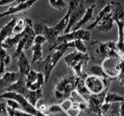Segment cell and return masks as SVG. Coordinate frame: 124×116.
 <instances>
[{
	"label": "cell",
	"instance_id": "obj_1",
	"mask_svg": "<svg viewBox=\"0 0 124 116\" xmlns=\"http://www.w3.org/2000/svg\"><path fill=\"white\" fill-rule=\"evenodd\" d=\"M71 48H75L74 42H70L67 43H60L53 47L51 50H54V52L53 54L48 55L45 59V64L44 67V75L45 83H47L50 77L52 72L53 71L55 66L63 57L64 54Z\"/></svg>",
	"mask_w": 124,
	"mask_h": 116
},
{
	"label": "cell",
	"instance_id": "obj_2",
	"mask_svg": "<svg viewBox=\"0 0 124 116\" xmlns=\"http://www.w3.org/2000/svg\"><path fill=\"white\" fill-rule=\"evenodd\" d=\"M88 54L87 53H81L74 51L69 53L64 58L67 65L73 70L77 77H86V74L83 72V67L85 66L89 61Z\"/></svg>",
	"mask_w": 124,
	"mask_h": 116
},
{
	"label": "cell",
	"instance_id": "obj_3",
	"mask_svg": "<svg viewBox=\"0 0 124 116\" xmlns=\"http://www.w3.org/2000/svg\"><path fill=\"white\" fill-rule=\"evenodd\" d=\"M77 81L78 77L75 75L61 79L54 87V98L57 100H65L70 97L71 93L75 90Z\"/></svg>",
	"mask_w": 124,
	"mask_h": 116
},
{
	"label": "cell",
	"instance_id": "obj_4",
	"mask_svg": "<svg viewBox=\"0 0 124 116\" xmlns=\"http://www.w3.org/2000/svg\"><path fill=\"white\" fill-rule=\"evenodd\" d=\"M0 99H12L16 100L20 105L22 110L32 116H47L38 110L36 107L32 105L24 96L20 94L14 92H4L0 95Z\"/></svg>",
	"mask_w": 124,
	"mask_h": 116
},
{
	"label": "cell",
	"instance_id": "obj_5",
	"mask_svg": "<svg viewBox=\"0 0 124 116\" xmlns=\"http://www.w3.org/2000/svg\"><path fill=\"white\" fill-rule=\"evenodd\" d=\"M90 38V32L88 30L80 29L75 31H71L69 33L64 34L62 35H59L56 42L53 45L50 47V50L54 46L60 44V43H67L72 42L77 39H81L83 41H88Z\"/></svg>",
	"mask_w": 124,
	"mask_h": 116
},
{
	"label": "cell",
	"instance_id": "obj_6",
	"mask_svg": "<svg viewBox=\"0 0 124 116\" xmlns=\"http://www.w3.org/2000/svg\"><path fill=\"white\" fill-rule=\"evenodd\" d=\"M85 85L88 89L90 95H98L103 93L106 89H108L103 80L95 75H88L84 80Z\"/></svg>",
	"mask_w": 124,
	"mask_h": 116
},
{
	"label": "cell",
	"instance_id": "obj_7",
	"mask_svg": "<svg viewBox=\"0 0 124 116\" xmlns=\"http://www.w3.org/2000/svg\"><path fill=\"white\" fill-rule=\"evenodd\" d=\"M107 90L106 89L103 93L98 95H90L88 103V109L90 112L97 113L98 116L101 115V108L103 104L105 102L106 96L107 95Z\"/></svg>",
	"mask_w": 124,
	"mask_h": 116
},
{
	"label": "cell",
	"instance_id": "obj_8",
	"mask_svg": "<svg viewBox=\"0 0 124 116\" xmlns=\"http://www.w3.org/2000/svg\"><path fill=\"white\" fill-rule=\"evenodd\" d=\"M86 9H87V7H85V1H83L75 9L72 11L68 27L64 31L65 34L69 33L70 32H71L72 28L80 20L82 17H83V15H85L86 12Z\"/></svg>",
	"mask_w": 124,
	"mask_h": 116
},
{
	"label": "cell",
	"instance_id": "obj_9",
	"mask_svg": "<svg viewBox=\"0 0 124 116\" xmlns=\"http://www.w3.org/2000/svg\"><path fill=\"white\" fill-rule=\"evenodd\" d=\"M37 1L38 0H27V1H23V2H20L17 5L12 7L9 8L6 12L1 13L0 14V19L4 17H7V16L24 12L27 11L28 9H30Z\"/></svg>",
	"mask_w": 124,
	"mask_h": 116
},
{
	"label": "cell",
	"instance_id": "obj_10",
	"mask_svg": "<svg viewBox=\"0 0 124 116\" xmlns=\"http://www.w3.org/2000/svg\"><path fill=\"white\" fill-rule=\"evenodd\" d=\"M45 42H47V40L42 35H36L35 40H34V45L32 47V63L41 61L42 60V45Z\"/></svg>",
	"mask_w": 124,
	"mask_h": 116
},
{
	"label": "cell",
	"instance_id": "obj_11",
	"mask_svg": "<svg viewBox=\"0 0 124 116\" xmlns=\"http://www.w3.org/2000/svg\"><path fill=\"white\" fill-rule=\"evenodd\" d=\"M28 91L29 90L27 89L25 83V76L22 75L17 82L7 87L5 92H14L26 97Z\"/></svg>",
	"mask_w": 124,
	"mask_h": 116
},
{
	"label": "cell",
	"instance_id": "obj_12",
	"mask_svg": "<svg viewBox=\"0 0 124 116\" xmlns=\"http://www.w3.org/2000/svg\"><path fill=\"white\" fill-rule=\"evenodd\" d=\"M114 20L112 17L111 12L107 14L96 25L95 28L102 32H109L112 30L114 25Z\"/></svg>",
	"mask_w": 124,
	"mask_h": 116
},
{
	"label": "cell",
	"instance_id": "obj_13",
	"mask_svg": "<svg viewBox=\"0 0 124 116\" xmlns=\"http://www.w3.org/2000/svg\"><path fill=\"white\" fill-rule=\"evenodd\" d=\"M115 22L118 30V39L116 42V46L121 57H122L124 56V19L116 20Z\"/></svg>",
	"mask_w": 124,
	"mask_h": 116
},
{
	"label": "cell",
	"instance_id": "obj_14",
	"mask_svg": "<svg viewBox=\"0 0 124 116\" xmlns=\"http://www.w3.org/2000/svg\"><path fill=\"white\" fill-rule=\"evenodd\" d=\"M17 18H13L0 30V46L5 39L13 35V29L17 22Z\"/></svg>",
	"mask_w": 124,
	"mask_h": 116
},
{
	"label": "cell",
	"instance_id": "obj_15",
	"mask_svg": "<svg viewBox=\"0 0 124 116\" xmlns=\"http://www.w3.org/2000/svg\"><path fill=\"white\" fill-rule=\"evenodd\" d=\"M17 65L19 67V72L23 76L27 75L30 71L31 70L30 62L24 51L20 54V55L18 57Z\"/></svg>",
	"mask_w": 124,
	"mask_h": 116
},
{
	"label": "cell",
	"instance_id": "obj_16",
	"mask_svg": "<svg viewBox=\"0 0 124 116\" xmlns=\"http://www.w3.org/2000/svg\"><path fill=\"white\" fill-rule=\"evenodd\" d=\"M24 34H25V31L24 30L22 33L18 34H15V35H12V37H8L7 39H5L4 41V42L1 45L0 47L4 48V50H6L7 51L10 50L14 46L17 45V44L19 42L21 39L24 37Z\"/></svg>",
	"mask_w": 124,
	"mask_h": 116
},
{
	"label": "cell",
	"instance_id": "obj_17",
	"mask_svg": "<svg viewBox=\"0 0 124 116\" xmlns=\"http://www.w3.org/2000/svg\"><path fill=\"white\" fill-rule=\"evenodd\" d=\"M22 75L18 72H6L4 75L0 78V85H7V87L15 82L20 78Z\"/></svg>",
	"mask_w": 124,
	"mask_h": 116
},
{
	"label": "cell",
	"instance_id": "obj_18",
	"mask_svg": "<svg viewBox=\"0 0 124 116\" xmlns=\"http://www.w3.org/2000/svg\"><path fill=\"white\" fill-rule=\"evenodd\" d=\"M42 35L46 39L47 42L53 45L59 36V33L54 29V27H50L45 24Z\"/></svg>",
	"mask_w": 124,
	"mask_h": 116
},
{
	"label": "cell",
	"instance_id": "obj_19",
	"mask_svg": "<svg viewBox=\"0 0 124 116\" xmlns=\"http://www.w3.org/2000/svg\"><path fill=\"white\" fill-rule=\"evenodd\" d=\"M111 9H112V5H111V3L110 2H108V3H107L101 9V10L100 11V12L98 13V16L97 17L95 18V21L92 23V24H90V25H89L88 27H87V30H93V29H94V28H95V27H96V25H97V24L103 18V17H105L106 15L107 14H108V13H110V12H111Z\"/></svg>",
	"mask_w": 124,
	"mask_h": 116
},
{
	"label": "cell",
	"instance_id": "obj_20",
	"mask_svg": "<svg viewBox=\"0 0 124 116\" xmlns=\"http://www.w3.org/2000/svg\"><path fill=\"white\" fill-rule=\"evenodd\" d=\"M96 7L95 5L94 6H92L90 7L87 8L86 9V12L85 13V15H83V17L80 19V20L72 28L71 31H75V30H80V27L82 26H83L84 24H85L88 21H90L92 18H93V11H94V9Z\"/></svg>",
	"mask_w": 124,
	"mask_h": 116
},
{
	"label": "cell",
	"instance_id": "obj_21",
	"mask_svg": "<svg viewBox=\"0 0 124 116\" xmlns=\"http://www.w3.org/2000/svg\"><path fill=\"white\" fill-rule=\"evenodd\" d=\"M71 12H72V10L70 8H68L67 13L65 15V16L62 17V19H61V20H60L58 22V23H57V24H55L53 27L54 29L59 34L62 31H65L66 27H68Z\"/></svg>",
	"mask_w": 124,
	"mask_h": 116
},
{
	"label": "cell",
	"instance_id": "obj_22",
	"mask_svg": "<svg viewBox=\"0 0 124 116\" xmlns=\"http://www.w3.org/2000/svg\"><path fill=\"white\" fill-rule=\"evenodd\" d=\"M42 92V89H40V90H36V91L29 90L28 93H27V96L25 98L32 105H34L35 107L36 104L38 102V100L41 99Z\"/></svg>",
	"mask_w": 124,
	"mask_h": 116
},
{
	"label": "cell",
	"instance_id": "obj_23",
	"mask_svg": "<svg viewBox=\"0 0 124 116\" xmlns=\"http://www.w3.org/2000/svg\"><path fill=\"white\" fill-rule=\"evenodd\" d=\"M124 102V96H121L117 93H107L105 99V102L106 103H118Z\"/></svg>",
	"mask_w": 124,
	"mask_h": 116
},
{
	"label": "cell",
	"instance_id": "obj_24",
	"mask_svg": "<svg viewBox=\"0 0 124 116\" xmlns=\"http://www.w3.org/2000/svg\"><path fill=\"white\" fill-rule=\"evenodd\" d=\"M90 72L92 73V75H95L98 77H101L102 79H106L110 77H108L106 75V73L105 72L104 70L103 69L102 66L100 65H94L90 68Z\"/></svg>",
	"mask_w": 124,
	"mask_h": 116
},
{
	"label": "cell",
	"instance_id": "obj_25",
	"mask_svg": "<svg viewBox=\"0 0 124 116\" xmlns=\"http://www.w3.org/2000/svg\"><path fill=\"white\" fill-rule=\"evenodd\" d=\"M26 27V19L19 18L17 19L16 24L13 29V35L22 33Z\"/></svg>",
	"mask_w": 124,
	"mask_h": 116
},
{
	"label": "cell",
	"instance_id": "obj_26",
	"mask_svg": "<svg viewBox=\"0 0 124 116\" xmlns=\"http://www.w3.org/2000/svg\"><path fill=\"white\" fill-rule=\"evenodd\" d=\"M7 51L0 47V78L4 75L6 67L4 64V60L7 54Z\"/></svg>",
	"mask_w": 124,
	"mask_h": 116
},
{
	"label": "cell",
	"instance_id": "obj_27",
	"mask_svg": "<svg viewBox=\"0 0 124 116\" xmlns=\"http://www.w3.org/2000/svg\"><path fill=\"white\" fill-rule=\"evenodd\" d=\"M37 73L38 72H37L36 71L31 69L28 75L25 76V83H26V86L27 89H29V87H30L32 84L36 82L37 78Z\"/></svg>",
	"mask_w": 124,
	"mask_h": 116
},
{
	"label": "cell",
	"instance_id": "obj_28",
	"mask_svg": "<svg viewBox=\"0 0 124 116\" xmlns=\"http://www.w3.org/2000/svg\"><path fill=\"white\" fill-rule=\"evenodd\" d=\"M49 3L52 7L57 10H62L67 7L65 0H49Z\"/></svg>",
	"mask_w": 124,
	"mask_h": 116
},
{
	"label": "cell",
	"instance_id": "obj_29",
	"mask_svg": "<svg viewBox=\"0 0 124 116\" xmlns=\"http://www.w3.org/2000/svg\"><path fill=\"white\" fill-rule=\"evenodd\" d=\"M62 112H63V110L61 108V107L60 106V105L53 104V105H51L47 107V110L45 114V115H47V114L53 115V114H57V113H60Z\"/></svg>",
	"mask_w": 124,
	"mask_h": 116
},
{
	"label": "cell",
	"instance_id": "obj_30",
	"mask_svg": "<svg viewBox=\"0 0 124 116\" xmlns=\"http://www.w3.org/2000/svg\"><path fill=\"white\" fill-rule=\"evenodd\" d=\"M7 115L8 116H32L22 110H15L9 107H7Z\"/></svg>",
	"mask_w": 124,
	"mask_h": 116
},
{
	"label": "cell",
	"instance_id": "obj_31",
	"mask_svg": "<svg viewBox=\"0 0 124 116\" xmlns=\"http://www.w3.org/2000/svg\"><path fill=\"white\" fill-rule=\"evenodd\" d=\"M74 45H75V49L76 51L81 52V53H86L87 52V48L85 45L83 43V41L81 39H77L73 41Z\"/></svg>",
	"mask_w": 124,
	"mask_h": 116
},
{
	"label": "cell",
	"instance_id": "obj_32",
	"mask_svg": "<svg viewBox=\"0 0 124 116\" xmlns=\"http://www.w3.org/2000/svg\"><path fill=\"white\" fill-rule=\"evenodd\" d=\"M72 105H73V101L70 98H67V99L63 100V101L60 104V106L62 109L63 112L67 113L72 107Z\"/></svg>",
	"mask_w": 124,
	"mask_h": 116
},
{
	"label": "cell",
	"instance_id": "obj_33",
	"mask_svg": "<svg viewBox=\"0 0 124 116\" xmlns=\"http://www.w3.org/2000/svg\"><path fill=\"white\" fill-rule=\"evenodd\" d=\"M6 103L7 107L12 108V109H15V110H22L20 105L19 104V102H17L16 100L12 99H7L6 100Z\"/></svg>",
	"mask_w": 124,
	"mask_h": 116
},
{
	"label": "cell",
	"instance_id": "obj_34",
	"mask_svg": "<svg viewBox=\"0 0 124 116\" xmlns=\"http://www.w3.org/2000/svg\"><path fill=\"white\" fill-rule=\"evenodd\" d=\"M35 107L38 110H39L41 113L45 114L46 113L47 110V107L48 106L46 105V103L42 100L39 99L38 100V102H37Z\"/></svg>",
	"mask_w": 124,
	"mask_h": 116
},
{
	"label": "cell",
	"instance_id": "obj_35",
	"mask_svg": "<svg viewBox=\"0 0 124 116\" xmlns=\"http://www.w3.org/2000/svg\"><path fill=\"white\" fill-rule=\"evenodd\" d=\"M45 24L42 22H37L33 24V30L36 35H42Z\"/></svg>",
	"mask_w": 124,
	"mask_h": 116
},
{
	"label": "cell",
	"instance_id": "obj_36",
	"mask_svg": "<svg viewBox=\"0 0 124 116\" xmlns=\"http://www.w3.org/2000/svg\"><path fill=\"white\" fill-rule=\"evenodd\" d=\"M7 114V105L5 102L0 101V116Z\"/></svg>",
	"mask_w": 124,
	"mask_h": 116
},
{
	"label": "cell",
	"instance_id": "obj_37",
	"mask_svg": "<svg viewBox=\"0 0 124 116\" xmlns=\"http://www.w3.org/2000/svg\"><path fill=\"white\" fill-rule=\"evenodd\" d=\"M85 7L87 8L90 7L92 6H94L95 5L97 7L98 5V3L100 1V0H85Z\"/></svg>",
	"mask_w": 124,
	"mask_h": 116
},
{
	"label": "cell",
	"instance_id": "obj_38",
	"mask_svg": "<svg viewBox=\"0 0 124 116\" xmlns=\"http://www.w3.org/2000/svg\"><path fill=\"white\" fill-rule=\"evenodd\" d=\"M15 1H17V0H0V7L9 5V4L15 2Z\"/></svg>",
	"mask_w": 124,
	"mask_h": 116
},
{
	"label": "cell",
	"instance_id": "obj_39",
	"mask_svg": "<svg viewBox=\"0 0 124 116\" xmlns=\"http://www.w3.org/2000/svg\"><path fill=\"white\" fill-rule=\"evenodd\" d=\"M11 62H12V57L9 54H7L6 57H5V60H4V64H5L6 68L10 65Z\"/></svg>",
	"mask_w": 124,
	"mask_h": 116
},
{
	"label": "cell",
	"instance_id": "obj_40",
	"mask_svg": "<svg viewBox=\"0 0 124 116\" xmlns=\"http://www.w3.org/2000/svg\"><path fill=\"white\" fill-rule=\"evenodd\" d=\"M119 115L121 116H124V102H120V106H119Z\"/></svg>",
	"mask_w": 124,
	"mask_h": 116
},
{
	"label": "cell",
	"instance_id": "obj_41",
	"mask_svg": "<svg viewBox=\"0 0 124 116\" xmlns=\"http://www.w3.org/2000/svg\"><path fill=\"white\" fill-rule=\"evenodd\" d=\"M118 81H119L120 84L121 85H124V73L123 75H118Z\"/></svg>",
	"mask_w": 124,
	"mask_h": 116
},
{
	"label": "cell",
	"instance_id": "obj_42",
	"mask_svg": "<svg viewBox=\"0 0 124 116\" xmlns=\"http://www.w3.org/2000/svg\"><path fill=\"white\" fill-rule=\"evenodd\" d=\"M27 0H17L18 3H20V2H23V1H25Z\"/></svg>",
	"mask_w": 124,
	"mask_h": 116
},
{
	"label": "cell",
	"instance_id": "obj_43",
	"mask_svg": "<svg viewBox=\"0 0 124 116\" xmlns=\"http://www.w3.org/2000/svg\"><path fill=\"white\" fill-rule=\"evenodd\" d=\"M106 1H112V0H106Z\"/></svg>",
	"mask_w": 124,
	"mask_h": 116
},
{
	"label": "cell",
	"instance_id": "obj_44",
	"mask_svg": "<svg viewBox=\"0 0 124 116\" xmlns=\"http://www.w3.org/2000/svg\"><path fill=\"white\" fill-rule=\"evenodd\" d=\"M122 1H124V0H122Z\"/></svg>",
	"mask_w": 124,
	"mask_h": 116
}]
</instances>
